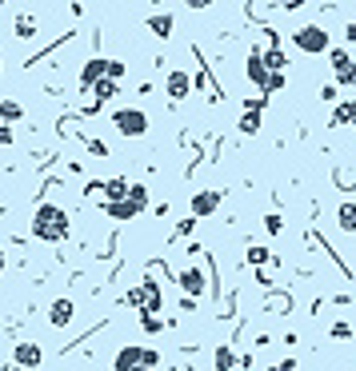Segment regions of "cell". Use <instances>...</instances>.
I'll return each mask as SVG.
<instances>
[{
    "label": "cell",
    "instance_id": "obj_17",
    "mask_svg": "<svg viewBox=\"0 0 356 371\" xmlns=\"http://www.w3.org/2000/svg\"><path fill=\"white\" fill-rule=\"evenodd\" d=\"M240 132H245V136H256V132H260V104H245V112H240Z\"/></svg>",
    "mask_w": 356,
    "mask_h": 371
},
{
    "label": "cell",
    "instance_id": "obj_33",
    "mask_svg": "<svg viewBox=\"0 0 356 371\" xmlns=\"http://www.w3.org/2000/svg\"><path fill=\"white\" fill-rule=\"evenodd\" d=\"M156 363H161V355H156V351H153V348H144V367L153 371V367H156Z\"/></svg>",
    "mask_w": 356,
    "mask_h": 371
},
{
    "label": "cell",
    "instance_id": "obj_22",
    "mask_svg": "<svg viewBox=\"0 0 356 371\" xmlns=\"http://www.w3.org/2000/svg\"><path fill=\"white\" fill-rule=\"evenodd\" d=\"M12 32H16V41H32V36H36V21H32V16H16Z\"/></svg>",
    "mask_w": 356,
    "mask_h": 371
},
{
    "label": "cell",
    "instance_id": "obj_16",
    "mask_svg": "<svg viewBox=\"0 0 356 371\" xmlns=\"http://www.w3.org/2000/svg\"><path fill=\"white\" fill-rule=\"evenodd\" d=\"M328 124H332V128H345V124H356V100L336 104V108H332V116H328Z\"/></svg>",
    "mask_w": 356,
    "mask_h": 371
},
{
    "label": "cell",
    "instance_id": "obj_32",
    "mask_svg": "<svg viewBox=\"0 0 356 371\" xmlns=\"http://www.w3.org/2000/svg\"><path fill=\"white\" fill-rule=\"evenodd\" d=\"M108 76H112V80H121V76H124V61H108Z\"/></svg>",
    "mask_w": 356,
    "mask_h": 371
},
{
    "label": "cell",
    "instance_id": "obj_4",
    "mask_svg": "<svg viewBox=\"0 0 356 371\" xmlns=\"http://www.w3.org/2000/svg\"><path fill=\"white\" fill-rule=\"evenodd\" d=\"M328 64H332L336 84H356V61H352V52L332 48V52H328Z\"/></svg>",
    "mask_w": 356,
    "mask_h": 371
},
{
    "label": "cell",
    "instance_id": "obj_14",
    "mask_svg": "<svg viewBox=\"0 0 356 371\" xmlns=\"http://www.w3.org/2000/svg\"><path fill=\"white\" fill-rule=\"evenodd\" d=\"M104 216H108V220H116V224H124V220H136V216H141V208H136L133 200H116V204L104 200Z\"/></svg>",
    "mask_w": 356,
    "mask_h": 371
},
{
    "label": "cell",
    "instance_id": "obj_23",
    "mask_svg": "<svg viewBox=\"0 0 356 371\" xmlns=\"http://www.w3.org/2000/svg\"><path fill=\"white\" fill-rule=\"evenodd\" d=\"M245 260L253 263V268H265V263L273 260V251H268V248H260V244H253V248L245 251Z\"/></svg>",
    "mask_w": 356,
    "mask_h": 371
},
{
    "label": "cell",
    "instance_id": "obj_6",
    "mask_svg": "<svg viewBox=\"0 0 356 371\" xmlns=\"http://www.w3.org/2000/svg\"><path fill=\"white\" fill-rule=\"evenodd\" d=\"M220 208V192L216 188H204V192H196L193 196V204H188V211H193V220H208L213 211Z\"/></svg>",
    "mask_w": 356,
    "mask_h": 371
},
{
    "label": "cell",
    "instance_id": "obj_35",
    "mask_svg": "<svg viewBox=\"0 0 356 371\" xmlns=\"http://www.w3.org/2000/svg\"><path fill=\"white\" fill-rule=\"evenodd\" d=\"M88 152H92V156H108V148H104V140H88Z\"/></svg>",
    "mask_w": 356,
    "mask_h": 371
},
{
    "label": "cell",
    "instance_id": "obj_15",
    "mask_svg": "<svg viewBox=\"0 0 356 371\" xmlns=\"http://www.w3.org/2000/svg\"><path fill=\"white\" fill-rule=\"evenodd\" d=\"M213 367L216 371H240V355H236L228 343H220V348L213 351Z\"/></svg>",
    "mask_w": 356,
    "mask_h": 371
},
{
    "label": "cell",
    "instance_id": "obj_9",
    "mask_svg": "<svg viewBox=\"0 0 356 371\" xmlns=\"http://www.w3.org/2000/svg\"><path fill=\"white\" fill-rule=\"evenodd\" d=\"M104 76H108V61H104V56H92V61H84V68H81V88L84 92L96 88Z\"/></svg>",
    "mask_w": 356,
    "mask_h": 371
},
{
    "label": "cell",
    "instance_id": "obj_18",
    "mask_svg": "<svg viewBox=\"0 0 356 371\" xmlns=\"http://www.w3.org/2000/svg\"><path fill=\"white\" fill-rule=\"evenodd\" d=\"M148 28H153L161 41H168V36H173V28H176V21L168 16V12H156V16H148Z\"/></svg>",
    "mask_w": 356,
    "mask_h": 371
},
{
    "label": "cell",
    "instance_id": "obj_25",
    "mask_svg": "<svg viewBox=\"0 0 356 371\" xmlns=\"http://www.w3.org/2000/svg\"><path fill=\"white\" fill-rule=\"evenodd\" d=\"M332 184H336L340 192L356 188V172H352V168H336V172H332Z\"/></svg>",
    "mask_w": 356,
    "mask_h": 371
},
{
    "label": "cell",
    "instance_id": "obj_11",
    "mask_svg": "<svg viewBox=\"0 0 356 371\" xmlns=\"http://www.w3.org/2000/svg\"><path fill=\"white\" fill-rule=\"evenodd\" d=\"M188 92H193V76H188L184 68H173V72H168V100L180 104Z\"/></svg>",
    "mask_w": 356,
    "mask_h": 371
},
{
    "label": "cell",
    "instance_id": "obj_8",
    "mask_svg": "<svg viewBox=\"0 0 356 371\" xmlns=\"http://www.w3.org/2000/svg\"><path fill=\"white\" fill-rule=\"evenodd\" d=\"M245 76H248V80H253L260 92L268 88V76H273V72H268V64H265V56H260V52H248V56H245Z\"/></svg>",
    "mask_w": 356,
    "mask_h": 371
},
{
    "label": "cell",
    "instance_id": "obj_26",
    "mask_svg": "<svg viewBox=\"0 0 356 371\" xmlns=\"http://www.w3.org/2000/svg\"><path fill=\"white\" fill-rule=\"evenodd\" d=\"M128 200L144 211V208H148V184H128Z\"/></svg>",
    "mask_w": 356,
    "mask_h": 371
},
{
    "label": "cell",
    "instance_id": "obj_40",
    "mask_svg": "<svg viewBox=\"0 0 356 371\" xmlns=\"http://www.w3.org/2000/svg\"><path fill=\"white\" fill-rule=\"evenodd\" d=\"M0 271H4V251H0Z\"/></svg>",
    "mask_w": 356,
    "mask_h": 371
},
{
    "label": "cell",
    "instance_id": "obj_36",
    "mask_svg": "<svg viewBox=\"0 0 356 371\" xmlns=\"http://www.w3.org/2000/svg\"><path fill=\"white\" fill-rule=\"evenodd\" d=\"M320 100H328V104L336 100V84H325V88H320Z\"/></svg>",
    "mask_w": 356,
    "mask_h": 371
},
{
    "label": "cell",
    "instance_id": "obj_30",
    "mask_svg": "<svg viewBox=\"0 0 356 371\" xmlns=\"http://www.w3.org/2000/svg\"><path fill=\"white\" fill-rule=\"evenodd\" d=\"M276 88H285V72H273V76H268V88H265V96H273Z\"/></svg>",
    "mask_w": 356,
    "mask_h": 371
},
{
    "label": "cell",
    "instance_id": "obj_7",
    "mask_svg": "<svg viewBox=\"0 0 356 371\" xmlns=\"http://www.w3.org/2000/svg\"><path fill=\"white\" fill-rule=\"evenodd\" d=\"M12 360H16V367H24V371H36L44 363V351L36 348L32 340H21L16 348H12Z\"/></svg>",
    "mask_w": 356,
    "mask_h": 371
},
{
    "label": "cell",
    "instance_id": "obj_24",
    "mask_svg": "<svg viewBox=\"0 0 356 371\" xmlns=\"http://www.w3.org/2000/svg\"><path fill=\"white\" fill-rule=\"evenodd\" d=\"M116 88H121V84L112 80V76H104V80H101V84H96V88H92V92H96V104H104V100H112V96H116Z\"/></svg>",
    "mask_w": 356,
    "mask_h": 371
},
{
    "label": "cell",
    "instance_id": "obj_2",
    "mask_svg": "<svg viewBox=\"0 0 356 371\" xmlns=\"http://www.w3.org/2000/svg\"><path fill=\"white\" fill-rule=\"evenodd\" d=\"M293 44L300 52H308V56H320V52H332V36H328L325 24H300V28L293 32Z\"/></svg>",
    "mask_w": 356,
    "mask_h": 371
},
{
    "label": "cell",
    "instance_id": "obj_5",
    "mask_svg": "<svg viewBox=\"0 0 356 371\" xmlns=\"http://www.w3.org/2000/svg\"><path fill=\"white\" fill-rule=\"evenodd\" d=\"M176 288H180L184 296H193V300H200L204 291H208V276H204L200 268H184L180 276H176Z\"/></svg>",
    "mask_w": 356,
    "mask_h": 371
},
{
    "label": "cell",
    "instance_id": "obj_31",
    "mask_svg": "<svg viewBox=\"0 0 356 371\" xmlns=\"http://www.w3.org/2000/svg\"><path fill=\"white\" fill-rule=\"evenodd\" d=\"M124 303H133V308H144V291H141V288L128 291V296H124Z\"/></svg>",
    "mask_w": 356,
    "mask_h": 371
},
{
    "label": "cell",
    "instance_id": "obj_10",
    "mask_svg": "<svg viewBox=\"0 0 356 371\" xmlns=\"http://www.w3.org/2000/svg\"><path fill=\"white\" fill-rule=\"evenodd\" d=\"M136 367H144V348L124 343V348L116 351V360H112V371H136Z\"/></svg>",
    "mask_w": 356,
    "mask_h": 371
},
{
    "label": "cell",
    "instance_id": "obj_27",
    "mask_svg": "<svg viewBox=\"0 0 356 371\" xmlns=\"http://www.w3.org/2000/svg\"><path fill=\"white\" fill-rule=\"evenodd\" d=\"M328 335H332V340H340V343L352 340V323H348V320H336L332 328H328Z\"/></svg>",
    "mask_w": 356,
    "mask_h": 371
},
{
    "label": "cell",
    "instance_id": "obj_3",
    "mask_svg": "<svg viewBox=\"0 0 356 371\" xmlns=\"http://www.w3.org/2000/svg\"><path fill=\"white\" fill-rule=\"evenodd\" d=\"M112 124H116V132L128 136V140L148 136V112H141V108H116L112 112Z\"/></svg>",
    "mask_w": 356,
    "mask_h": 371
},
{
    "label": "cell",
    "instance_id": "obj_12",
    "mask_svg": "<svg viewBox=\"0 0 356 371\" xmlns=\"http://www.w3.org/2000/svg\"><path fill=\"white\" fill-rule=\"evenodd\" d=\"M141 291H144V308H141V311H148V315H161V308H164V291H161V283L148 276V280L141 283Z\"/></svg>",
    "mask_w": 356,
    "mask_h": 371
},
{
    "label": "cell",
    "instance_id": "obj_38",
    "mask_svg": "<svg viewBox=\"0 0 356 371\" xmlns=\"http://www.w3.org/2000/svg\"><path fill=\"white\" fill-rule=\"evenodd\" d=\"M180 311H196V300H193V296H180Z\"/></svg>",
    "mask_w": 356,
    "mask_h": 371
},
{
    "label": "cell",
    "instance_id": "obj_34",
    "mask_svg": "<svg viewBox=\"0 0 356 371\" xmlns=\"http://www.w3.org/2000/svg\"><path fill=\"white\" fill-rule=\"evenodd\" d=\"M268 371H300V367H296V360H280V363H273Z\"/></svg>",
    "mask_w": 356,
    "mask_h": 371
},
{
    "label": "cell",
    "instance_id": "obj_39",
    "mask_svg": "<svg viewBox=\"0 0 356 371\" xmlns=\"http://www.w3.org/2000/svg\"><path fill=\"white\" fill-rule=\"evenodd\" d=\"M0 144H12V128H9V124L0 128Z\"/></svg>",
    "mask_w": 356,
    "mask_h": 371
},
{
    "label": "cell",
    "instance_id": "obj_20",
    "mask_svg": "<svg viewBox=\"0 0 356 371\" xmlns=\"http://www.w3.org/2000/svg\"><path fill=\"white\" fill-rule=\"evenodd\" d=\"M336 224H340V231H356V204L352 200H345L336 208Z\"/></svg>",
    "mask_w": 356,
    "mask_h": 371
},
{
    "label": "cell",
    "instance_id": "obj_13",
    "mask_svg": "<svg viewBox=\"0 0 356 371\" xmlns=\"http://www.w3.org/2000/svg\"><path fill=\"white\" fill-rule=\"evenodd\" d=\"M72 315H76V303H72V300H52V308H49V323H52V328H68Z\"/></svg>",
    "mask_w": 356,
    "mask_h": 371
},
{
    "label": "cell",
    "instance_id": "obj_29",
    "mask_svg": "<svg viewBox=\"0 0 356 371\" xmlns=\"http://www.w3.org/2000/svg\"><path fill=\"white\" fill-rule=\"evenodd\" d=\"M265 228L273 231V236H280V231H285V216H280V211H268V216H265Z\"/></svg>",
    "mask_w": 356,
    "mask_h": 371
},
{
    "label": "cell",
    "instance_id": "obj_21",
    "mask_svg": "<svg viewBox=\"0 0 356 371\" xmlns=\"http://www.w3.org/2000/svg\"><path fill=\"white\" fill-rule=\"evenodd\" d=\"M24 116V104L21 100H0V120L4 124H16Z\"/></svg>",
    "mask_w": 356,
    "mask_h": 371
},
{
    "label": "cell",
    "instance_id": "obj_28",
    "mask_svg": "<svg viewBox=\"0 0 356 371\" xmlns=\"http://www.w3.org/2000/svg\"><path fill=\"white\" fill-rule=\"evenodd\" d=\"M141 328L148 331V335H156V331L164 328V320H161V315H148V311H141Z\"/></svg>",
    "mask_w": 356,
    "mask_h": 371
},
{
    "label": "cell",
    "instance_id": "obj_19",
    "mask_svg": "<svg viewBox=\"0 0 356 371\" xmlns=\"http://www.w3.org/2000/svg\"><path fill=\"white\" fill-rule=\"evenodd\" d=\"M128 184H133V180H124V176H116V180H104V196H108V204L128 200Z\"/></svg>",
    "mask_w": 356,
    "mask_h": 371
},
{
    "label": "cell",
    "instance_id": "obj_37",
    "mask_svg": "<svg viewBox=\"0 0 356 371\" xmlns=\"http://www.w3.org/2000/svg\"><path fill=\"white\" fill-rule=\"evenodd\" d=\"M345 41H348V44H356V21H348V24H345Z\"/></svg>",
    "mask_w": 356,
    "mask_h": 371
},
{
    "label": "cell",
    "instance_id": "obj_1",
    "mask_svg": "<svg viewBox=\"0 0 356 371\" xmlns=\"http://www.w3.org/2000/svg\"><path fill=\"white\" fill-rule=\"evenodd\" d=\"M72 231V220L68 211L61 208V204H36V211H32V236L41 244H64Z\"/></svg>",
    "mask_w": 356,
    "mask_h": 371
}]
</instances>
